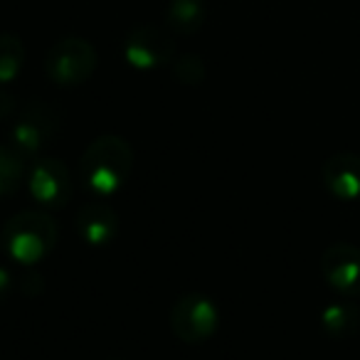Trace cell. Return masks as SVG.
<instances>
[{
    "instance_id": "5",
    "label": "cell",
    "mask_w": 360,
    "mask_h": 360,
    "mask_svg": "<svg viewBox=\"0 0 360 360\" xmlns=\"http://www.w3.org/2000/svg\"><path fill=\"white\" fill-rule=\"evenodd\" d=\"M57 134H60V116L52 106L40 101V104L25 106L15 116L8 139L22 158H30V155H37L45 148H50Z\"/></svg>"
},
{
    "instance_id": "11",
    "label": "cell",
    "mask_w": 360,
    "mask_h": 360,
    "mask_svg": "<svg viewBox=\"0 0 360 360\" xmlns=\"http://www.w3.org/2000/svg\"><path fill=\"white\" fill-rule=\"evenodd\" d=\"M207 20L205 0H170L165 8V25L173 35H195Z\"/></svg>"
},
{
    "instance_id": "10",
    "label": "cell",
    "mask_w": 360,
    "mask_h": 360,
    "mask_svg": "<svg viewBox=\"0 0 360 360\" xmlns=\"http://www.w3.org/2000/svg\"><path fill=\"white\" fill-rule=\"evenodd\" d=\"M326 191L343 202L360 200V155L335 153L321 168Z\"/></svg>"
},
{
    "instance_id": "12",
    "label": "cell",
    "mask_w": 360,
    "mask_h": 360,
    "mask_svg": "<svg viewBox=\"0 0 360 360\" xmlns=\"http://www.w3.org/2000/svg\"><path fill=\"white\" fill-rule=\"evenodd\" d=\"M321 326L330 338H348L358 330L360 326V311L353 304L335 301L321 311Z\"/></svg>"
},
{
    "instance_id": "9",
    "label": "cell",
    "mask_w": 360,
    "mask_h": 360,
    "mask_svg": "<svg viewBox=\"0 0 360 360\" xmlns=\"http://www.w3.org/2000/svg\"><path fill=\"white\" fill-rule=\"evenodd\" d=\"M75 227L89 247H106L119 235V212L104 200L86 202L77 210Z\"/></svg>"
},
{
    "instance_id": "2",
    "label": "cell",
    "mask_w": 360,
    "mask_h": 360,
    "mask_svg": "<svg viewBox=\"0 0 360 360\" xmlns=\"http://www.w3.org/2000/svg\"><path fill=\"white\" fill-rule=\"evenodd\" d=\"M60 240L55 217L42 210H22L13 215L0 230V245L18 264L32 266L42 262Z\"/></svg>"
},
{
    "instance_id": "7",
    "label": "cell",
    "mask_w": 360,
    "mask_h": 360,
    "mask_svg": "<svg viewBox=\"0 0 360 360\" xmlns=\"http://www.w3.org/2000/svg\"><path fill=\"white\" fill-rule=\"evenodd\" d=\"M27 188L35 202H40L47 210H60L70 202L75 186H72V173L62 158L42 155L32 163L27 173Z\"/></svg>"
},
{
    "instance_id": "17",
    "label": "cell",
    "mask_w": 360,
    "mask_h": 360,
    "mask_svg": "<svg viewBox=\"0 0 360 360\" xmlns=\"http://www.w3.org/2000/svg\"><path fill=\"white\" fill-rule=\"evenodd\" d=\"M13 111H15V99H13V94L0 89V119H6Z\"/></svg>"
},
{
    "instance_id": "15",
    "label": "cell",
    "mask_w": 360,
    "mask_h": 360,
    "mask_svg": "<svg viewBox=\"0 0 360 360\" xmlns=\"http://www.w3.org/2000/svg\"><path fill=\"white\" fill-rule=\"evenodd\" d=\"M205 62L200 55H180L173 60V75L180 84L186 86H198L205 79Z\"/></svg>"
},
{
    "instance_id": "6",
    "label": "cell",
    "mask_w": 360,
    "mask_h": 360,
    "mask_svg": "<svg viewBox=\"0 0 360 360\" xmlns=\"http://www.w3.org/2000/svg\"><path fill=\"white\" fill-rule=\"evenodd\" d=\"M124 60L139 72H153L175 60L173 32L158 25H139L124 40Z\"/></svg>"
},
{
    "instance_id": "14",
    "label": "cell",
    "mask_w": 360,
    "mask_h": 360,
    "mask_svg": "<svg viewBox=\"0 0 360 360\" xmlns=\"http://www.w3.org/2000/svg\"><path fill=\"white\" fill-rule=\"evenodd\" d=\"M25 173V158L13 146H0V198L18 191Z\"/></svg>"
},
{
    "instance_id": "8",
    "label": "cell",
    "mask_w": 360,
    "mask_h": 360,
    "mask_svg": "<svg viewBox=\"0 0 360 360\" xmlns=\"http://www.w3.org/2000/svg\"><path fill=\"white\" fill-rule=\"evenodd\" d=\"M321 274L333 291L348 299L360 296V250L348 242L330 245L321 257Z\"/></svg>"
},
{
    "instance_id": "4",
    "label": "cell",
    "mask_w": 360,
    "mask_h": 360,
    "mask_svg": "<svg viewBox=\"0 0 360 360\" xmlns=\"http://www.w3.org/2000/svg\"><path fill=\"white\" fill-rule=\"evenodd\" d=\"M170 328L183 343H205L220 328V309L205 294L180 296L170 309Z\"/></svg>"
},
{
    "instance_id": "3",
    "label": "cell",
    "mask_w": 360,
    "mask_h": 360,
    "mask_svg": "<svg viewBox=\"0 0 360 360\" xmlns=\"http://www.w3.org/2000/svg\"><path fill=\"white\" fill-rule=\"evenodd\" d=\"M99 65L94 45L84 37H62L45 55V72L60 86H79L91 79Z\"/></svg>"
},
{
    "instance_id": "1",
    "label": "cell",
    "mask_w": 360,
    "mask_h": 360,
    "mask_svg": "<svg viewBox=\"0 0 360 360\" xmlns=\"http://www.w3.org/2000/svg\"><path fill=\"white\" fill-rule=\"evenodd\" d=\"M134 170V148L126 139L116 134H104L94 139L79 160V178L89 193L109 198L124 188Z\"/></svg>"
},
{
    "instance_id": "16",
    "label": "cell",
    "mask_w": 360,
    "mask_h": 360,
    "mask_svg": "<svg viewBox=\"0 0 360 360\" xmlns=\"http://www.w3.org/2000/svg\"><path fill=\"white\" fill-rule=\"evenodd\" d=\"M11 291H13V274L6 269V266H0V304H6Z\"/></svg>"
},
{
    "instance_id": "13",
    "label": "cell",
    "mask_w": 360,
    "mask_h": 360,
    "mask_svg": "<svg viewBox=\"0 0 360 360\" xmlns=\"http://www.w3.org/2000/svg\"><path fill=\"white\" fill-rule=\"evenodd\" d=\"M25 65V45L18 35L3 32L0 35V86L11 84L20 77Z\"/></svg>"
}]
</instances>
